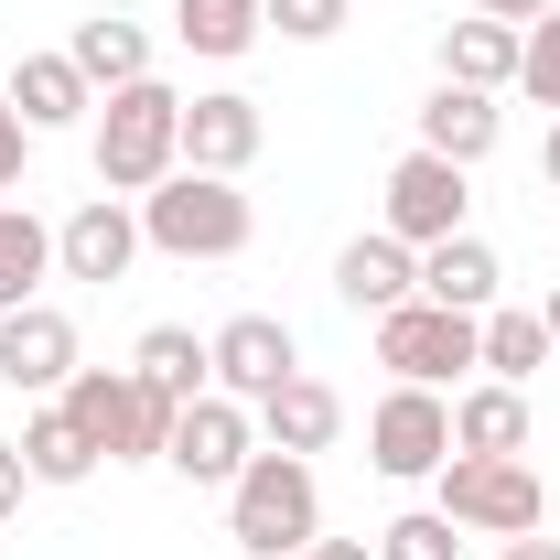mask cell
Wrapping results in <instances>:
<instances>
[{
    "label": "cell",
    "instance_id": "obj_36",
    "mask_svg": "<svg viewBox=\"0 0 560 560\" xmlns=\"http://www.w3.org/2000/svg\"><path fill=\"white\" fill-rule=\"evenodd\" d=\"M539 324H550V346H560V280H550V302H539Z\"/></svg>",
    "mask_w": 560,
    "mask_h": 560
},
{
    "label": "cell",
    "instance_id": "obj_32",
    "mask_svg": "<svg viewBox=\"0 0 560 560\" xmlns=\"http://www.w3.org/2000/svg\"><path fill=\"white\" fill-rule=\"evenodd\" d=\"M475 11H486V22H517V33H528V22H550L560 0H475Z\"/></svg>",
    "mask_w": 560,
    "mask_h": 560
},
{
    "label": "cell",
    "instance_id": "obj_6",
    "mask_svg": "<svg viewBox=\"0 0 560 560\" xmlns=\"http://www.w3.org/2000/svg\"><path fill=\"white\" fill-rule=\"evenodd\" d=\"M486 313H442V302H399V313H377V366L399 377V388H453L464 366H486V335H475Z\"/></svg>",
    "mask_w": 560,
    "mask_h": 560
},
{
    "label": "cell",
    "instance_id": "obj_34",
    "mask_svg": "<svg viewBox=\"0 0 560 560\" xmlns=\"http://www.w3.org/2000/svg\"><path fill=\"white\" fill-rule=\"evenodd\" d=\"M302 560H377V550H366V539H313Z\"/></svg>",
    "mask_w": 560,
    "mask_h": 560
},
{
    "label": "cell",
    "instance_id": "obj_9",
    "mask_svg": "<svg viewBox=\"0 0 560 560\" xmlns=\"http://www.w3.org/2000/svg\"><path fill=\"white\" fill-rule=\"evenodd\" d=\"M366 464H377L388 486L442 475V464H453V399H442V388H388V399L366 410Z\"/></svg>",
    "mask_w": 560,
    "mask_h": 560
},
{
    "label": "cell",
    "instance_id": "obj_25",
    "mask_svg": "<svg viewBox=\"0 0 560 560\" xmlns=\"http://www.w3.org/2000/svg\"><path fill=\"white\" fill-rule=\"evenodd\" d=\"M173 33H184V55H206V66H237L270 22H259V0H173Z\"/></svg>",
    "mask_w": 560,
    "mask_h": 560
},
{
    "label": "cell",
    "instance_id": "obj_23",
    "mask_svg": "<svg viewBox=\"0 0 560 560\" xmlns=\"http://www.w3.org/2000/svg\"><path fill=\"white\" fill-rule=\"evenodd\" d=\"M44 280H55V226L33 206H0V313L44 302Z\"/></svg>",
    "mask_w": 560,
    "mask_h": 560
},
{
    "label": "cell",
    "instance_id": "obj_33",
    "mask_svg": "<svg viewBox=\"0 0 560 560\" xmlns=\"http://www.w3.org/2000/svg\"><path fill=\"white\" fill-rule=\"evenodd\" d=\"M495 560H560V539H550V528H528V539H495Z\"/></svg>",
    "mask_w": 560,
    "mask_h": 560
},
{
    "label": "cell",
    "instance_id": "obj_24",
    "mask_svg": "<svg viewBox=\"0 0 560 560\" xmlns=\"http://www.w3.org/2000/svg\"><path fill=\"white\" fill-rule=\"evenodd\" d=\"M475 335H486V377H506V388H528V377L560 355V346H550V324H539V302H495Z\"/></svg>",
    "mask_w": 560,
    "mask_h": 560
},
{
    "label": "cell",
    "instance_id": "obj_31",
    "mask_svg": "<svg viewBox=\"0 0 560 560\" xmlns=\"http://www.w3.org/2000/svg\"><path fill=\"white\" fill-rule=\"evenodd\" d=\"M22 486H33V464H22V442H0V517H22Z\"/></svg>",
    "mask_w": 560,
    "mask_h": 560
},
{
    "label": "cell",
    "instance_id": "obj_22",
    "mask_svg": "<svg viewBox=\"0 0 560 560\" xmlns=\"http://www.w3.org/2000/svg\"><path fill=\"white\" fill-rule=\"evenodd\" d=\"M66 55H75V75L108 97V86H140V75H151V33H140V22H119V11H97V22H75Z\"/></svg>",
    "mask_w": 560,
    "mask_h": 560
},
{
    "label": "cell",
    "instance_id": "obj_35",
    "mask_svg": "<svg viewBox=\"0 0 560 560\" xmlns=\"http://www.w3.org/2000/svg\"><path fill=\"white\" fill-rule=\"evenodd\" d=\"M539 173H550V195H560V119H550V140H539Z\"/></svg>",
    "mask_w": 560,
    "mask_h": 560
},
{
    "label": "cell",
    "instance_id": "obj_11",
    "mask_svg": "<svg viewBox=\"0 0 560 560\" xmlns=\"http://www.w3.org/2000/svg\"><path fill=\"white\" fill-rule=\"evenodd\" d=\"M75 366V324L55 302H22V313H0V388H22V399H55Z\"/></svg>",
    "mask_w": 560,
    "mask_h": 560
},
{
    "label": "cell",
    "instance_id": "obj_21",
    "mask_svg": "<svg viewBox=\"0 0 560 560\" xmlns=\"http://www.w3.org/2000/svg\"><path fill=\"white\" fill-rule=\"evenodd\" d=\"M130 377H151L162 399H206V388H215V355H206L195 324H151V335L130 346Z\"/></svg>",
    "mask_w": 560,
    "mask_h": 560
},
{
    "label": "cell",
    "instance_id": "obj_8",
    "mask_svg": "<svg viewBox=\"0 0 560 560\" xmlns=\"http://www.w3.org/2000/svg\"><path fill=\"white\" fill-rule=\"evenodd\" d=\"M464 215H475V195H464V162H442V151H399L388 162V195H377V226L388 237H410V248H442V237H464Z\"/></svg>",
    "mask_w": 560,
    "mask_h": 560
},
{
    "label": "cell",
    "instance_id": "obj_5",
    "mask_svg": "<svg viewBox=\"0 0 560 560\" xmlns=\"http://www.w3.org/2000/svg\"><path fill=\"white\" fill-rule=\"evenodd\" d=\"M55 399H66V420L108 453V464H162L173 410H184V399H162V388H151V377H130V366H75Z\"/></svg>",
    "mask_w": 560,
    "mask_h": 560
},
{
    "label": "cell",
    "instance_id": "obj_30",
    "mask_svg": "<svg viewBox=\"0 0 560 560\" xmlns=\"http://www.w3.org/2000/svg\"><path fill=\"white\" fill-rule=\"evenodd\" d=\"M22 151H33V130H22V108H11V97H0V195H11V184H22Z\"/></svg>",
    "mask_w": 560,
    "mask_h": 560
},
{
    "label": "cell",
    "instance_id": "obj_10",
    "mask_svg": "<svg viewBox=\"0 0 560 560\" xmlns=\"http://www.w3.org/2000/svg\"><path fill=\"white\" fill-rule=\"evenodd\" d=\"M206 355H215V388L248 399V410L270 399L280 377H302V335H291L280 313H226V324L206 335Z\"/></svg>",
    "mask_w": 560,
    "mask_h": 560
},
{
    "label": "cell",
    "instance_id": "obj_19",
    "mask_svg": "<svg viewBox=\"0 0 560 560\" xmlns=\"http://www.w3.org/2000/svg\"><path fill=\"white\" fill-rule=\"evenodd\" d=\"M517 44H528V33H517V22H486V11H464V22H442V75H453V86H517Z\"/></svg>",
    "mask_w": 560,
    "mask_h": 560
},
{
    "label": "cell",
    "instance_id": "obj_20",
    "mask_svg": "<svg viewBox=\"0 0 560 560\" xmlns=\"http://www.w3.org/2000/svg\"><path fill=\"white\" fill-rule=\"evenodd\" d=\"M453 453H528V388L475 377V388L453 399Z\"/></svg>",
    "mask_w": 560,
    "mask_h": 560
},
{
    "label": "cell",
    "instance_id": "obj_15",
    "mask_svg": "<svg viewBox=\"0 0 560 560\" xmlns=\"http://www.w3.org/2000/svg\"><path fill=\"white\" fill-rule=\"evenodd\" d=\"M495 140H506V108H495L486 86H453V75H442V86L420 97V151H442V162H464V173H475Z\"/></svg>",
    "mask_w": 560,
    "mask_h": 560
},
{
    "label": "cell",
    "instance_id": "obj_12",
    "mask_svg": "<svg viewBox=\"0 0 560 560\" xmlns=\"http://www.w3.org/2000/svg\"><path fill=\"white\" fill-rule=\"evenodd\" d=\"M130 259H140V206L130 195H86V206L55 226V270L66 280H130Z\"/></svg>",
    "mask_w": 560,
    "mask_h": 560
},
{
    "label": "cell",
    "instance_id": "obj_13",
    "mask_svg": "<svg viewBox=\"0 0 560 560\" xmlns=\"http://www.w3.org/2000/svg\"><path fill=\"white\" fill-rule=\"evenodd\" d=\"M259 140H270V119H259V97H237V86H206V97H184V173H248L259 162Z\"/></svg>",
    "mask_w": 560,
    "mask_h": 560
},
{
    "label": "cell",
    "instance_id": "obj_1",
    "mask_svg": "<svg viewBox=\"0 0 560 560\" xmlns=\"http://www.w3.org/2000/svg\"><path fill=\"white\" fill-rule=\"evenodd\" d=\"M162 173H184V97L162 86V75H140V86H108L97 97V195H151Z\"/></svg>",
    "mask_w": 560,
    "mask_h": 560
},
{
    "label": "cell",
    "instance_id": "obj_18",
    "mask_svg": "<svg viewBox=\"0 0 560 560\" xmlns=\"http://www.w3.org/2000/svg\"><path fill=\"white\" fill-rule=\"evenodd\" d=\"M495 291H506V270H495V248L475 226L442 237V248H420V302H442V313H495Z\"/></svg>",
    "mask_w": 560,
    "mask_h": 560
},
{
    "label": "cell",
    "instance_id": "obj_26",
    "mask_svg": "<svg viewBox=\"0 0 560 560\" xmlns=\"http://www.w3.org/2000/svg\"><path fill=\"white\" fill-rule=\"evenodd\" d=\"M22 464H33V486H86L108 453H97V442H86V431L66 420V399H55V410H33V420H22Z\"/></svg>",
    "mask_w": 560,
    "mask_h": 560
},
{
    "label": "cell",
    "instance_id": "obj_17",
    "mask_svg": "<svg viewBox=\"0 0 560 560\" xmlns=\"http://www.w3.org/2000/svg\"><path fill=\"white\" fill-rule=\"evenodd\" d=\"M335 431H346V399H335L313 366H302V377H280L270 399H259V442H270V453H302V464H313Z\"/></svg>",
    "mask_w": 560,
    "mask_h": 560
},
{
    "label": "cell",
    "instance_id": "obj_29",
    "mask_svg": "<svg viewBox=\"0 0 560 560\" xmlns=\"http://www.w3.org/2000/svg\"><path fill=\"white\" fill-rule=\"evenodd\" d=\"M517 86H528L539 108H560V11H550V22H528V44H517Z\"/></svg>",
    "mask_w": 560,
    "mask_h": 560
},
{
    "label": "cell",
    "instance_id": "obj_4",
    "mask_svg": "<svg viewBox=\"0 0 560 560\" xmlns=\"http://www.w3.org/2000/svg\"><path fill=\"white\" fill-rule=\"evenodd\" d=\"M431 486H442V517L464 539H528V528H550V475L528 453H453Z\"/></svg>",
    "mask_w": 560,
    "mask_h": 560
},
{
    "label": "cell",
    "instance_id": "obj_7",
    "mask_svg": "<svg viewBox=\"0 0 560 560\" xmlns=\"http://www.w3.org/2000/svg\"><path fill=\"white\" fill-rule=\"evenodd\" d=\"M162 464H173L184 486H237V475L259 464V410L226 399V388L184 399V410H173V442H162Z\"/></svg>",
    "mask_w": 560,
    "mask_h": 560
},
{
    "label": "cell",
    "instance_id": "obj_2",
    "mask_svg": "<svg viewBox=\"0 0 560 560\" xmlns=\"http://www.w3.org/2000/svg\"><path fill=\"white\" fill-rule=\"evenodd\" d=\"M226 539H237L248 560H302L313 539H324V486H313V464L259 442V464L226 486Z\"/></svg>",
    "mask_w": 560,
    "mask_h": 560
},
{
    "label": "cell",
    "instance_id": "obj_3",
    "mask_svg": "<svg viewBox=\"0 0 560 560\" xmlns=\"http://www.w3.org/2000/svg\"><path fill=\"white\" fill-rule=\"evenodd\" d=\"M248 237H259V206L226 173H162L140 195V248H162V259H237Z\"/></svg>",
    "mask_w": 560,
    "mask_h": 560
},
{
    "label": "cell",
    "instance_id": "obj_28",
    "mask_svg": "<svg viewBox=\"0 0 560 560\" xmlns=\"http://www.w3.org/2000/svg\"><path fill=\"white\" fill-rule=\"evenodd\" d=\"M259 22L280 44H335L346 33V0H259Z\"/></svg>",
    "mask_w": 560,
    "mask_h": 560
},
{
    "label": "cell",
    "instance_id": "obj_27",
    "mask_svg": "<svg viewBox=\"0 0 560 560\" xmlns=\"http://www.w3.org/2000/svg\"><path fill=\"white\" fill-rule=\"evenodd\" d=\"M377 560H464V528H453L442 506H410V517L377 528Z\"/></svg>",
    "mask_w": 560,
    "mask_h": 560
},
{
    "label": "cell",
    "instance_id": "obj_16",
    "mask_svg": "<svg viewBox=\"0 0 560 560\" xmlns=\"http://www.w3.org/2000/svg\"><path fill=\"white\" fill-rule=\"evenodd\" d=\"M0 97L22 108V130H33V140H44V130H75V119H97V86L75 75V55H66V44H55V55H22Z\"/></svg>",
    "mask_w": 560,
    "mask_h": 560
},
{
    "label": "cell",
    "instance_id": "obj_14",
    "mask_svg": "<svg viewBox=\"0 0 560 560\" xmlns=\"http://www.w3.org/2000/svg\"><path fill=\"white\" fill-rule=\"evenodd\" d=\"M410 291H420V248H410V237L366 226V237H346V248H335V302H346V313H366V324H377V313H399Z\"/></svg>",
    "mask_w": 560,
    "mask_h": 560
}]
</instances>
